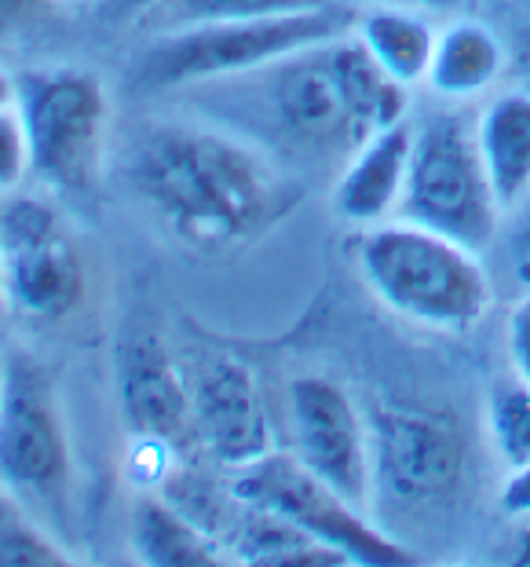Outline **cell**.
Masks as SVG:
<instances>
[{"instance_id":"1","label":"cell","mask_w":530,"mask_h":567,"mask_svg":"<svg viewBox=\"0 0 530 567\" xmlns=\"http://www.w3.org/2000/svg\"><path fill=\"white\" fill-rule=\"evenodd\" d=\"M132 187L179 243L205 252L257 238L297 202L257 147L198 125L150 128L132 158Z\"/></svg>"},{"instance_id":"2","label":"cell","mask_w":530,"mask_h":567,"mask_svg":"<svg viewBox=\"0 0 530 567\" xmlns=\"http://www.w3.org/2000/svg\"><path fill=\"white\" fill-rule=\"evenodd\" d=\"M355 260L373 297L425 330H472L493 300L479 252L414 220L370 227L358 238Z\"/></svg>"},{"instance_id":"3","label":"cell","mask_w":530,"mask_h":567,"mask_svg":"<svg viewBox=\"0 0 530 567\" xmlns=\"http://www.w3.org/2000/svg\"><path fill=\"white\" fill-rule=\"evenodd\" d=\"M352 27V11L319 4L304 11H282V16L220 19L162 30V38L139 59V84L176 89V84L249 74V70L274 66L297 52L344 38Z\"/></svg>"},{"instance_id":"4","label":"cell","mask_w":530,"mask_h":567,"mask_svg":"<svg viewBox=\"0 0 530 567\" xmlns=\"http://www.w3.org/2000/svg\"><path fill=\"white\" fill-rule=\"evenodd\" d=\"M501 213L472 117L461 111H436L417 122L403 220L450 235L479 252L498 231Z\"/></svg>"},{"instance_id":"5","label":"cell","mask_w":530,"mask_h":567,"mask_svg":"<svg viewBox=\"0 0 530 567\" xmlns=\"http://www.w3.org/2000/svg\"><path fill=\"white\" fill-rule=\"evenodd\" d=\"M19 114L30 136L33 176L74 198L95 190L111 117L103 81L77 66L27 74L19 81Z\"/></svg>"},{"instance_id":"6","label":"cell","mask_w":530,"mask_h":567,"mask_svg":"<svg viewBox=\"0 0 530 567\" xmlns=\"http://www.w3.org/2000/svg\"><path fill=\"white\" fill-rule=\"evenodd\" d=\"M235 498L257 509L279 513L289 524L304 527L326 546L341 549L352 564L395 567L414 564V553L399 542L384 538L377 527L363 520V509L319 480L297 454L268 451L252 465L235 468Z\"/></svg>"},{"instance_id":"7","label":"cell","mask_w":530,"mask_h":567,"mask_svg":"<svg viewBox=\"0 0 530 567\" xmlns=\"http://www.w3.org/2000/svg\"><path fill=\"white\" fill-rule=\"evenodd\" d=\"M0 484L30 505H55L70 484V446L55 384L27 352H15L4 363Z\"/></svg>"},{"instance_id":"8","label":"cell","mask_w":530,"mask_h":567,"mask_svg":"<svg viewBox=\"0 0 530 567\" xmlns=\"http://www.w3.org/2000/svg\"><path fill=\"white\" fill-rule=\"evenodd\" d=\"M0 264H4L8 311L15 316L52 322L81 305V252L48 202H0Z\"/></svg>"},{"instance_id":"9","label":"cell","mask_w":530,"mask_h":567,"mask_svg":"<svg viewBox=\"0 0 530 567\" xmlns=\"http://www.w3.org/2000/svg\"><path fill=\"white\" fill-rule=\"evenodd\" d=\"M289 432L300 462L336 494L366 509L370 494L377 491L373 432L352 395L326 378H297L289 384Z\"/></svg>"},{"instance_id":"10","label":"cell","mask_w":530,"mask_h":567,"mask_svg":"<svg viewBox=\"0 0 530 567\" xmlns=\"http://www.w3.org/2000/svg\"><path fill=\"white\" fill-rule=\"evenodd\" d=\"M370 432L377 487L392 502L420 505L454 487L465 451L443 417L420 410H381Z\"/></svg>"},{"instance_id":"11","label":"cell","mask_w":530,"mask_h":567,"mask_svg":"<svg viewBox=\"0 0 530 567\" xmlns=\"http://www.w3.org/2000/svg\"><path fill=\"white\" fill-rule=\"evenodd\" d=\"M330 44H315L271 66V103L279 125L293 140L319 151L355 154L370 140L358 128L352 103L344 95Z\"/></svg>"},{"instance_id":"12","label":"cell","mask_w":530,"mask_h":567,"mask_svg":"<svg viewBox=\"0 0 530 567\" xmlns=\"http://www.w3.org/2000/svg\"><path fill=\"white\" fill-rule=\"evenodd\" d=\"M190 403H195V432L220 465L242 468L271 451L260 384L238 359H209L190 384Z\"/></svg>"},{"instance_id":"13","label":"cell","mask_w":530,"mask_h":567,"mask_svg":"<svg viewBox=\"0 0 530 567\" xmlns=\"http://www.w3.org/2000/svg\"><path fill=\"white\" fill-rule=\"evenodd\" d=\"M117 395L143 443L176 446L195 432V403L158 333H132L117 352Z\"/></svg>"},{"instance_id":"14","label":"cell","mask_w":530,"mask_h":567,"mask_svg":"<svg viewBox=\"0 0 530 567\" xmlns=\"http://www.w3.org/2000/svg\"><path fill=\"white\" fill-rule=\"evenodd\" d=\"M414 125H388L358 147L333 187V209L341 220L358 227H377L395 209H403Z\"/></svg>"},{"instance_id":"15","label":"cell","mask_w":530,"mask_h":567,"mask_svg":"<svg viewBox=\"0 0 530 567\" xmlns=\"http://www.w3.org/2000/svg\"><path fill=\"white\" fill-rule=\"evenodd\" d=\"M352 33L406 89L428 81L439 30L425 19V11L403 4H370L363 16H355Z\"/></svg>"},{"instance_id":"16","label":"cell","mask_w":530,"mask_h":567,"mask_svg":"<svg viewBox=\"0 0 530 567\" xmlns=\"http://www.w3.org/2000/svg\"><path fill=\"white\" fill-rule=\"evenodd\" d=\"M476 128L493 195L509 213L530 198V95L512 92L493 100Z\"/></svg>"},{"instance_id":"17","label":"cell","mask_w":530,"mask_h":567,"mask_svg":"<svg viewBox=\"0 0 530 567\" xmlns=\"http://www.w3.org/2000/svg\"><path fill=\"white\" fill-rule=\"evenodd\" d=\"M501 70L505 48L498 33L476 19H457L439 30L425 84L439 100H472L501 78Z\"/></svg>"},{"instance_id":"18","label":"cell","mask_w":530,"mask_h":567,"mask_svg":"<svg viewBox=\"0 0 530 567\" xmlns=\"http://www.w3.org/2000/svg\"><path fill=\"white\" fill-rule=\"evenodd\" d=\"M132 549L150 567H212L220 564V553L201 535L195 520H187L176 505H168L158 494H139L128 516Z\"/></svg>"},{"instance_id":"19","label":"cell","mask_w":530,"mask_h":567,"mask_svg":"<svg viewBox=\"0 0 530 567\" xmlns=\"http://www.w3.org/2000/svg\"><path fill=\"white\" fill-rule=\"evenodd\" d=\"M238 557L263 567H336L352 564L341 549L326 546L304 527L289 524L285 516L249 505V520L238 535Z\"/></svg>"},{"instance_id":"20","label":"cell","mask_w":530,"mask_h":567,"mask_svg":"<svg viewBox=\"0 0 530 567\" xmlns=\"http://www.w3.org/2000/svg\"><path fill=\"white\" fill-rule=\"evenodd\" d=\"M490 440L501 462L516 468L530 462V384L520 378L498 384L490 395Z\"/></svg>"},{"instance_id":"21","label":"cell","mask_w":530,"mask_h":567,"mask_svg":"<svg viewBox=\"0 0 530 567\" xmlns=\"http://www.w3.org/2000/svg\"><path fill=\"white\" fill-rule=\"evenodd\" d=\"M326 0H158L162 30L195 27V22H220V19H252V16H282V11L319 8Z\"/></svg>"},{"instance_id":"22","label":"cell","mask_w":530,"mask_h":567,"mask_svg":"<svg viewBox=\"0 0 530 567\" xmlns=\"http://www.w3.org/2000/svg\"><path fill=\"white\" fill-rule=\"evenodd\" d=\"M66 564V553L38 535L30 524L0 520V567H55Z\"/></svg>"},{"instance_id":"23","label":"cell","mask_w":530,"mask_h":567,"mask_svg":"<svg viewBox=\"0 0 530 567\" xmlns=\"http://www.w3.org/2000/svg\"><path fill=\"white\" fill-rule=\"evenodd\" d=\"M30 173H33L30 136H27V125H22L19 103H15L0 111V198L11 195Z\"/></svg>"},{"instance_id":"24","label":"cell","mask_w":530,"mask_h":567,"mask_svg":"<svg viewBox=\"0 0 530 567\" xmlns=\"http://www.w3.org/2000/svg\"><path fill=\"white\" fill-rule=\"evenodd\" d=\"M509 355H512V367L516 373L530 384V293L512 308L509 316Z\"/></svg>"},{"instance_id":"25","label":"cell","mask_w":530,"mask_h":567,"mask_svg":"<svg viewBox=\"0 0 530 567\" xmlns=\"http://www.w3.org/2000/svg\"><path fill=\"white\" fill-rule=\"evenodd\" d=\"M501 513L512 520H530V462L509 468V480L501 487Z\"/></svg>"},{"instance_id":"26","label":"cell","mask_w":530,"mask_h":567,"mask_svg":"<svg viewBox=\"0 0 530 567\" xmlns=\"http://www.w3.org/2000/svg\"><path fill=\"white\" fill-rule=\"evenodd\" d=\"M48 0H0V41L15 38L41 19Z\"/></svg>"},{"instance_id":"27","label":"cell","mask_w":530,"mask_h":567,"mask_svg":"<svg viewBox=\"0 0 530 567\" xmlns=\"http://www.w3.org/2000/svg\"><path fill=\"white\" fill-rule=\"evenodd\" d=\"M530 202V198H527ZM512 257H516V275L530 286V209L523 216L520 231H516V246H512Z\"/></svg>"},{"instance_id":"28","label":"cell","mask_w":530,"mask_h":567,"mask_svg":"<svg viewBox=\"0 0 530 567\" xmlns=\"http://www.w3.org/2000/svg\"><path fill=\"white\" fill-rule=\"evenodd\" d=\"M370 4H403L417 11H450L457 0H370Z\"/></svg>"},{"instance_id":"29","label":"cell","mask_w":530,"mask_h":567,"mask_svg":"<svg viewBox=\"0 0 530 567\" xmlns=\"http://www.w3.org/2000/svg\"><path fill=\"white\" fill-rule=\"evenodd\" d=\"M15 103H19V81L0 66V111H4V106H15Z\"/></svg>"},{"instance_id":"30","label":"cell","mask_w":530,"mask_h":567,"mask_svg":"<svg viewBox=\"0 0 530 567\" xmlns=\"http://www.w3.org/2000/svg\"><path fill=\"white\" fill-rule=\"evenodd\" d=\"M8 311V297H4V264H0V316Z\"/></svg>"},{"instance_id":"31","label":"cell","mask_w":530,"mask_h":567,"mask_svg":"<svg viewBox=\"0 0 530 567\" xmlns=\"http://www.w3.org/2000/svg\"><path fill=\"white\" fill-rule=\"evenodd\" d=\"M520 564H530V530L523 535V546H520Z\"/></svg>"},{"instance_id":"32","label":"cell","mask_w":530,"mask_h":567,"mask_svg":"<svg viewBox=\"0 0 530 567\" xmlns=\"http://www.w3.org/2000/svg\"><path fill=\"white\" fill-rule=\"evenodd\" d=\"M0 389H4V367H0Z\"/></svg>"}]
</instances>
